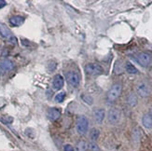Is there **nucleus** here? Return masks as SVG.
Here are the masks:
<instances>
[{"instance_id": "1", "label": "nucleus", "mask_w": 152, "mask_h": 151, "mask_svg": "<svg viewBox=\"0 0 152 151\" xmlns=\"http://www.w3.org/2000/svg\"><path fill=\"white\" fill-rule=\"evenodd\" d=\"M122 91V85L121 83H114L107 91V100L108 103H114L118 97L121 96Z\"/></svg>"}, {"instance_id": "2", "label": "nucleus", "mask_w": 152, "mask_h": 151, "mask_svg": "<svg viewBox=\"0 0 152 151\" xmlns=\"http://www.w3.org/2000/svg\"><path fill=\"white\" fill-rule=\"evenodd\" d=\"M76 129L78 134L83 135L88 132L89 129V120L85 116H79L77 119Z\"/></svg>"}, {"instance_id": "3", "label": "nucleus", "mask_w": 152, "mask_h": 151, "mask_svg": "<svg viewBox=\"0 0 152 151\" xmlns=\"http://www.w3.org/2000/svg\"><path fill=\"white\" fill-rule=\"evenodd\" d=\"M84 71L89 76H99L103 74L104 68L98 63H88L85 65Z\"/></svg>"}, {"instance_id": "4", "label": "nucleus", "mask_w": 152, "mask_h": 151, "mask_svg": "<svg viewBox=\"0 0 152 151\" xmlns=\"http://www.w3.org/2000/svg\"><path fill=\"white\" fill-rule=\"evenodd\" d=\"M136 93L140 97H148L151 93V87L146 81H141L136 85Z\"/></svg>"}, {"instance_id": "5", "label": "nucleus", "mask_w": 152, "mask_h": 151, "mask_svg": "<svg viewBox=\"0 0 152 151\" xmlns=\"http://www.w3.org/2000/svg\"><path fill=\"white\" fill-rule=\"evenodd\" d=\"M65 78H66V81L68 82V84L75 88H77L79 83H80V76L75 71L67 72L66 75H65Z\"/></svg>"}, {"instance_id": "6", "label": "nucleus", "mask_w": 152, "mask_h": 151, "mask_svg": "<svg viewBox=\"0 0 152 151\" xmlns=\"http://www.w3.org/2000/svg\"><path fill=\"white\" fill-rule=\"evenodd\" d=\"M121 112L118 108L114 107L109 110L107 120L110 124H117L121 120Z\"/></svg>"}, {"instance_id": "7", "label": "nucleus", "mask_w": 152, "mask_h": 151, "mask_svg": "<svg viewBox=\"0 0 152 151\" xmlns=\"http://www.w3.org/2000/svg\"><path fill=\"white\" fill-rule=\"evenodd\" d=\"M136 61L143 67H148L151 63L152 58L147 52H140L136 55Z\"/></svg>"}, {"instance_id": "8", "label": "nucleus", "mask_w": 152, "mask_h": 151, "mask_svg": "<svg viewBox=\"0 0 152 151\" xmlns=\"http://www.w3.org/2000/svg\"><path fill=\"white\" fill-rule=\"evenodd\" d=\"M105 117V111L103 108H97L94 111V120L96 123L101 124Z\"/></svg>"}, {"instance_id": "9", "label": "nucleus", "mask_w": 152, "mask_h": 151, "mask_svg": "<svg viewBox=\"0 0 152 151\" xmlns=\"http://www.w3.org/2000/svg\"><path fill=\"white\" fill-rule=\"evenodd\" d=\"M64 77L61 75H56L52 81V87L54 90H59L64 87Z\"/></svg>"}, {"instance_id": "10", "label": "nucleus", "mask_w": 152, "mask_h": 151, "mask_svg": "<svg viewBox=\"0 0 152 151\" xmlns=\"http://www.w3.org/2000/svg\"><path fill=\"white\" fill-rule=\"evenodd\" d=\"M24 23V18L23 16L20 15H15L10 18V23L13 27H18V26H21Z\"/></svg>"}, {"instance_id": "11", "label": "nucleus", "mask_w": 152, "mask_h": 151, "mask_svg": "<svg viewBox=\"0 0 152 151\" xmlns=\"http://www.w3.org/2000/svg\"><path fill=\"white\" fill-rule=\"evenodd\" d=\"M0 35H1L2 37L8 38V39H10L13 37L12 33L10 32L9 27L5 23H0Z\"/></svg>"}, {"instance_id": "12", "label": "nucleus", "mask_w": 152, "mask_h": 151, "mask_svg": "<svg viewBox=\"0 0 152 151\" xmlns=\"http://www.w3.org/2000/svg\"><path fill=\"white\" fill-rule=\"evenodd\" d=\"M13 67H14V64H13L11 61L8 60V59H5V60L0 62V69L4 72H9L12 70Z\"/></svg>"}, {"instance_id": "13", "label": "nucleus", "mask_w": 152, "mask_h": 151, "mask_svg": "<svg viewBox=\"0 0 152 151\" xmlns=\"http://www.w3.org/2000/svg\"><path fill=\"white\" fill-rule=\"evenodd\" d=\"M142 123H143V126L146 129H151L152 128V115L149 112L146 113L143 116Z\"/></svg>"}, {"instance_id": "14", "label": "nucleus", "mask_w": 152, "mask_h": 151, "mask_svg": "<svg viewBox=\"0 0 152 151\" xmlns=\"http://www.w3.org/2000/svg\"><path fill=\"white\" fill-rule=\"evenodd\" d=\"M60 117H61V111L58 108H50L48 111V117L52 121L59 120Z\"/></svg>"}, {"instance_id": "15", "label": "nucleus", "mask_w": 152, "mask_h": 151, "mask_svg": "<svg viewBox=\"0 0 152 151\" xmlns=\"http://www.w3.org/2000/svg\"><path fill=\"white\" fill-rule=\"evenodd\" d=\"M137 102H138L137 96L133 93L128 94V96L126 97V103L129 104L130 107H135L137 104Z\"/></svg>"}, {"instance_id": "16", "label": "nucleus", "mask_w": 152, "mask_h": 151, "mask_svg": "<svg viewBox=\"0 0 152 151\" xmlns=\"http://www.w3.org/2000/svg\"><path fill=\"white\" fill-rule=\"evenodd\" d=\"M125 70L128 74H132V75H134V74H137L138 73V70L137 68L134 66V64H132L130 62H127L125 63Z\"/></svg>"}, {"instance_id": "17", "label": "nucleus", "mask_w": 152, "mask_h": 151, "mask_svg": "<svg viewBox=\"0 0 152 151\" xmlns=\"http://www.w3.org/2000/svg\"><path fill=\"white\" fill-rule=\"evenodd\" d=\"M88 148V144L86 143L85 141L81 140L77 143L76 145V147H75V150L76 151H86Z\"/></svg>"}, {"instance_id": "18", "label": "nucleus", "mask_w": 152, "mask_h": 151, "mask_svg": "<svg viewBox=\"0 0 152 151\" xmlns=\"http://www.w3.org/2000/svg\"><path fill=\"white\" fill-rule=\"evenodd\" d=\"M99 135H100V131L96 128H94L91 130L90 132V139L92 142H95L98 138H99Z\"/></svg>"}, {"instance_id": "19", "label": "nucleus", "mask_w": 152, "mask_h": 151, "mask_svg": "<svg viewBox=\"0 0 152 151\" xmlns=\"http://www.w3.org/2000/svg\"><path fill=\"white\" fill-rule=\"evenodd\" d=\"M81 98H82V100H83L86 104H90V106H91L92 103H94V99H92V97H91V96H90V95L85 94V95H82V96H81Z\"/></svg>"}, {"instance_id": "20", "label": "nucleus", "mask_w": 152, "mask_h": 151, "mask_svg": "<svg viewBox=\"0 0 152 151\" xmlns=\"http://www.w3.org/2000/svg\"><path fill=\"white\" fill-rule=\"evenodd\" d=\"M64 98H65V93L63 91V93H59L58 94H56L54 99L57 103H62L64 100Z\"/></svg>"}, {"instance_id": "21", "label": "nucleus", "mask_w": 152, "mask_h": 151, "mask_svg": "<svg viewBox=\"0 0 152 151\" xmlns=\"http://www.w3.org/2000/svg\"><path fill=\"white\" fill-rule=\"evenodd\" d=\"M88 147L90 148L91 151H101L100 148H99V147L96 145L94 142H91L88 145Z\"/></svg>"}, {"instance_id": "22", "label": "nucleus", "mask_w": 152, "mask_h": 151, "mask_svg": "<svg viewBox=\"0 0 152 151\" xmlns=\"http://www.w3.org/2000/svg\"><path fill=\"white\" fill-rule=\"evenodd\" d=\"M64 151H75V148H74V147L72 146V145H69V144H67V145H64Z\"/></svg>"}, {"instance_id": "23", "label": "nucleus", "mask_w": 152, "mask_h": 151, "mask_svg": "<svg viewBox=\"0 0 152 151\" xmlns=\"http://www.w3.org/2000/svg\"><path fill=\"white\" fill-rule=\"evenodd\" d=\"M6 5H7L6 1H4V0H0V9L4 8V7H5Z\"/></svg>"}, {"instance_id": "24", "label": "nucleus", "mask_w": 152, "mask_h": 151, "mask_svg": "<svg viewBox=\"0 0 152 151\" xmlns=\"http://www.w3.org/2000/svg\"><path fill=\"white\" fill-rule=\"evenodd\" d=\"M148 112H149V113H150V114H151V115H152V107H151V108H150V110H149V111H148Z\"/></svg>"}]
</instances>
